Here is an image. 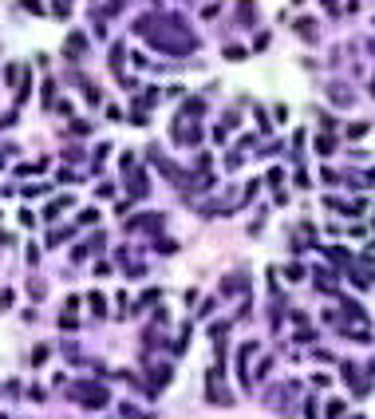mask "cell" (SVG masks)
I'll return each mask as SVG.
<instances>
[{
    "label": "cell",
    "instance_id": "6da1fadb",
    "mask_svg": "<svg viewBox=\"0 0 375 419\" xmlns=\"http://www.w3.org/2000/svg\"><path fill=\"white\" fill-rule=\"evenodd\" d=\"M372 91H375V83H372Z\"/></svg>",
    "mask_w": 375,
    "mask_h": 419
}]
</instances>
